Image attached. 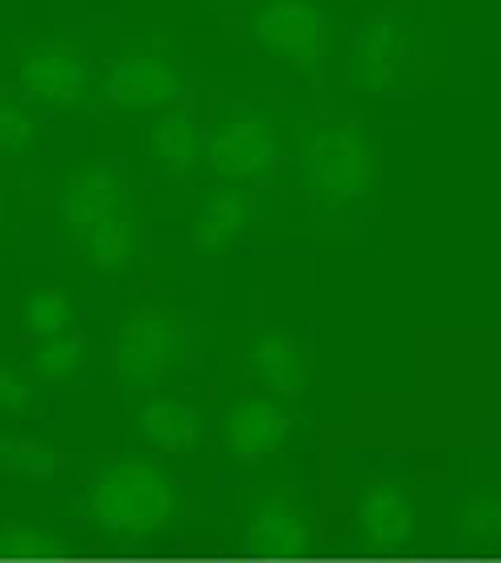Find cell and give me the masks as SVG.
I'll use <instances>...</instances> for the list:
<instances>
[{"label":"cell","instance_id":"1","mask_svg":"<svg viewBox=\"0 0 501 563\" xmlns=\"http://www.w3.org/2000/svg\"><path fill=\"white\" fill-rule=\"evenodd\" d=\"M54 214L66 243L79 251L87 267L120 280L141 260V210L124 173L111 161L87 157L70 165L54 194Z\"/></svg>","mask_w":501,"mask_h":563},{"label":"cell","instance_id":"2","mask_svg":"<svg viewBox=\"0 0 501 563\" xmlns=\"http://www.w3.org/2000/svg\"><path fill=\"white\" fill-rule=\"evenodd\" d=\"M382 157L370 128L358 120H321L300 136V181L309 198L333 210L366 202L378 186Z\"/></svg>","mask_w":501,"mask_h":563},{"label":"cell","instance_id":"3","mask_svg":"<svg viewBox=\"0 0 501 563\" xmlns=\"http://www.w3.org/2000/svg\"><path fill=\"white\" fill-rule=\"evenodd\" d=\"M423 30L408 9L361 16L337 63V82L349 95H394L411 87L420 63Z\"/></svg>","mask_w":501,"mask_h":563},{"label":"cell","instance_id":"4","mask_svg":"<svg viewBox=\"0 0 501 563\" xmlns=\"http://www.w3.org/2000/svg\"><path fill=\"white\" fill-rule=\"evenodd\" d=\"M87 515L108 534H157L177 515V485L153 461H108L87 489Z\"/></svg>","mask_w":501,"mask_h":563},{"label":"cell","instance_id":"5","mask_svg":"<svg viewBox=\"0 0 501 563\" xmlns=\"http://www.w3.org/2000/svg\"><path fill=\"white\" fill-rule=\"evenodd\" d=\"M198 345V329L172 309H136L111 333V375L127 391H157Z\"/></svg>","mask_w":501,"mask_h":563},{"label":"cell","instance_id":"6","mask_svg":"<svg viewBox=\"0 0 501 563\" xmlns=\"http://www.w3.org/2000/svg\"><path fill=\"white\" fill-rule=\"evenodd\" d=\"M202 165L222 186H259L280 169V128L255 103H231L205 128Z\"/></svg>","mask_w":501,"mask_h":563},{"label":"cell","instance_id":"7","mask_svg":"<svg viewBox=\"0 0 501 563\" xmlns=\"http://www.w3.org/2000/svg\"><path fill=\"white\" fill-rule=\"evenodd\" d=\"M250 42L297 75H321L333 58V16L321 0H259L250 13Z\"/></svg>","mask_w":501,"mask_h":563},{"label":"cell","instance_id":"8","mask_svg":"<svg viewBox=\"0 0 501 563\" xmlns=\"http://www.w3.org/2000/svg\"><path fill=\"white\" fill-rule=\"evenodd\" d=\"M99 95L120 115H148V120H157L160 111H169L181 99H189V82L181 75V66L165 58V54H157V49H127V54H115L103 66Z\"/></svg>","mask_w":501,"mask_h":563},{"label":"cell","instance_id":"9","mask_svg":"<svg viewBox=\"0 0 501 563\" xmlns=\"http://www.w3.org/2000/svg\"><path fill=\"white\" fill-rule=\"evenodd\" d=\"M13 75L16 91L25 95L30 103H42V108L54 111L79 108L94 79L87 54L75 42H66V37H46V42L25 46V54L16 58Z\"/></svg>","mask_w":501,"mask_h":563},{"label":"cell","instance_id":"10","mask_svg":"<svg viewBox=\"0 0 501 563\" xmlns=\"http://www.w3.org/2000/svg\"><path fill=\"white\" fill-rule=\"evenodd\" d=\"M243 548L259 560H297L313 551V518L288 489H255L243 515Z\"/></svg>","mask_w":501,"mask_h":563},{"label":"cell","instance_id":"11","mask_svg":"<svg viewBox=\"0 0 501 563\" xmlns=\"http://www.w3.org/2000/svg\"><path fill=\"white\" fill-rule=\"evenodd\" d=\"M292 428H297V420L280 399L243 395L222 416V449L235 456L238 465H259L292 440Z\"/></svg>","mask_w":501,"mask_h":563},{"label":"cell","instance_id":"12","mask_svg":"<svg viewBox=\"0 0 501 563\" xmlns=\"http://www.w3.org/2000/svg\"><path fill=\"white\" fill-rule=\"evenodd\" d=\"M243 366H247L250 383L276 399H297L309 391V378H313L309 350L300 345L297 333H288L280 325H267L250 338Z\"/></svg>","mask_w":501,"mask_h":563},{"label":"cell","instance_id":"13","mask_svg":"<svg viewBox=\"0 0 501 563\" xmlns=\"http://www.w3.org/2000/svg\"><path fill=\"white\" fill-rule=\"evenodd\" d=\"M354 522H358L361 543L370 551H403L415 539V501H411L408 485L391 482V477H378L358 494L354 506Z\"/></svg>","mask_w":501,"mask_h":563},{"label":"cell","instance_id":"14","mask_svg":"<svg viewBox=\"0 0 501 563\" xmlns=\"http://www.w3.org/2000/svg\"><path fill=\"white\" fill-rule=\"evenodd\" d=\"M144 148H148L153 165H157L165 177L186 181L205 157V128H202L198 108H193V99H181L177 108L160 111L157 120L148 124Z\"/></svg>","mask_w":501,"mask_h":563},{"label":"cell","instance_id":"15","mask_svg":"<svg viewBox=\"0 0 501 563\" xmlns=\"http://www.w3.org/2000/svg\"><path fill=\"white\" fill-rule=\"evenodd\" d=\"M255 219V202L243 186H214L202 194V202L189 222V247L198 255H226Z\"/></svg>","mask_w":501,"mask_h":563},{"label":"cell","instance_id":"16","mask_svg":"<svg viewBox=\"0 0 501 563\" xmlns=\"http://www.w3.org/2000/svg\"><path fill=\"white\" fill-rule=\"evenodd\" d=\"M136 432L153 453H189L202 444L205 420L181 395H153L136 416Z\"/></svg>","mask_w":501,"mask_h":563},{"label":"cell","instance_id":"17","mask_svg":"<svg viewBox=\"0 0 501 563\" xmlns=\"http://www.w3.org/2000/svg\"><path fill=\"white\" fill-rule=\"evenodd\" d=\"M21 325L33 342H46V338H58V333H70L75 329V300L66 288H54V284H42L33 288L25 305H21Z\"/></svg>","mask_w":501,"mask_h":563},{"label":"cell","instance_id":"18","mask_svg":"<svg viewBox=\"0 0 501 563\" xmlns=\"http://www.w3.org/2000/svg\"><path fill=\"white\" fill-rule=\"evenodd\" d=\"M42 141L33 103L21 91L0 87V157H30Z\"/></svg>","mask_w":501,"mask_h":563},{"label":"cell","instance_id":"19","mask_svg":"<svg viewBox=\"0 0 501 563\" xmlns=\"http://www.w3.org/2000/svg\"><path fill=\"white\" fill-rule=\"evenodd\" d=\"M0 470L21 482H49L63 473V453L30 437H0Z\"/></svg>","mask_w":501,"mask_h":563},{"label":"cell","instance_id":"20","mask_svg":"<svg viewBox=\"0 0 501 563\" xmlns=\"http://www.w3.org/2000/svg\"><path fill=\"white\" fill-rule=\"evenodd\" d=\"M82 358H87V338L70 329V333H58V338H46V342H33L30 371L42 383H66V378L79 375Z\"/></svg>","mask_w":501,"mask_h":563},{"label":"cell","instance_id":"21","mask_svg":"<svg viewBox=\"0 0 501 563\" xmlns=\"http://www.w3.org/2000/svg\"><path fill=\"white\" fill-rule=\"evenodd\" d=\"M460 531L469 543H501V494L498 489H472L460 506Z\"/></svg>","mask_w":501,"mask_h":563},{"label":"cell","instance_id":"22","mask_svg":"<svg viewBox=\"0 0 501 563\" xmlns=\"http://www.w3.org/2000/svg\"><path fill=\"white\" fill-rule=\"evenodd\" d=\"M0 555L21 563L49 560V555H58V539L46 534V527H37V522H9L0 531Z\"/></svg>","mask_w":501,"mask_h":563},{"label":"cell","instance_id":"23","mask_svg":"<svg viewBox=\"0 0 501 563\" xmlns=\"http://www.w3.org/2000/svg\"><path fill=\"white\" fill-rule=\"evenodd\" d=\"M33 411V383L16 366H0V416Z\"/></svg>","mask_w":501,"mask_h":563}]
</instances>
